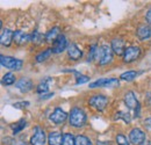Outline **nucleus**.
Segmentation results:
<instances>
[{
    "label": "nucleus",
    "instance_id": "1",
    "mask_svg": "<svg viewBox=\"0 0 151 145\" xmlns=\"http://www.w3.org/2000/svg\"><path fill=\"white\" fill-rule=\"evenodd\" d=\"M95 59H98V64L99 65H107L112 62L113 59V50L111 47L108 45H101L96 50V56Z\"/></svg>",
    "mask_w": 151,
    "mask_h": 145
},
{
    "label": "nucleus",
    "instance_id": "2",
    "mask_svg": "<svg viewBox=\"0 0 151 145\" xmlns=\"http://www.w3.org/2000/svg\"><path fill=\"white\" fill-rule=\"evenodd\" d=\"M69 122L70 126L75 128L83 127L86 123V114L83 109L80 108H73L71 110L70 115H69Z\"/></svg>",
    "mask_w": 151,
    "mask_h": 145
},
{
    "label": "nucleus",
    "instance_id": "3",
    "mask_svg": "<svg viewBox=\"0 0 151 145\" xmlns=\"http://www.w3.org/2000/svg\"><path fill=\"white\" fill-rule=\"evenodd\" d=\"M0 63L4 67L9 69V70H15L19 71L22 67L23 62L21 59H17L14 57H9V56H1L0 57Z\"/></svg>",
    "mask_w": 151,
    "mask_h": 145
},
{
    "label": "nucleus",
    "instance_id": "4",
    "mask_svg": "<svg viewBox=\"0 0 151 145\" xmlns=\"http://www.w3.org/2000/svg\"><path fill=\"white\" fill-rule=\"evenodd\" d=\"M141 55V48L136 47V45H130L126 49L124 54H123V62L124 63H132L135 62Z\"/></svg>",
    "mask_w": 151,
    "mask_h": 145
},
{
    "label": "nucleus",
    "instance_id": "5",
    "mask_svg": "<svg viewBox=\"0 0 151 145\" xmlns=\"http://www.w3.org/2000/svg\"><path fill=\"white\" fill-rule=\"evenodd\" d=\"M45 132L43 129H41L40 127H35V129L33 130V136L30 138V144L32 145H44L45 144Z\"/></svg>",
    "mask_w": 151,
    "mask_h": 145
},
{
    "label": "nucleus",
    "instance_id": "6",
    "mask_svg": "<svg viewBox=\"0 0 151 145\" xmlns=\"http://www.w3.org/2000/svg\"><path fill=\"white\" fill-rule=\"evenodd\" d=\"M90 105L93 107L94 109L101 111L106 108L107 103H108V99L105 96V95H94L90 99Z\"/></svg>",
    "mask_w": 151,
    "mask_h": 145
},
{
    "label": "nucleus",
    "instance_id": "7",
    "mask_svg": "<svg viewBox=\"0 0 151 145\" xmlns=\"http://www.w3.org/2000/svg\"><path fill=\"white\" fill-rule=\"evenodd\" d=\"M129 139H130V142H132V144L141 145L143 144L144 141H145V134L141 129L134 128L132 131H130V134H129Z\"/></svg>",
    "mask_w": 151,
    "mask_h": 145
},
{
    "label": "nucleus",
    "instance_id": "8",
    "mask_svg": "<svg viewBox=\"0 0 151 145\" xmlns=\"http://www.w3.org/2000/svg\"><path fill=\"white\" fill-rule=\"evenodd\" d=\"M68 39H66V37L64 36V35H60V36L57 38L56 41L54 42V44H52V52L54 54H60V52H63L65 49H68Z\"/></svg>",
    "mask_w": 151,
    "mask_h": 145
},
{
    "label": "nucleus",
    "instance_id": "9",
    "mask_svg": "<svg viewBox=\"0 0 151 145\" xmlns=\"http://www.w3.org/2000/svg\"><path fill=\"white\" fill-rule=\"evenodd\" d=\"M111 48L114 54H116L117 56H123L126 51V43L122 38H114L111 43Z\"/></svg>",
    "mask_w": 151,
    "mask_h": 145
},
{
    "label": "nucleus",
    "instance_id": "10",
    "mask_svg": "<svg viewBox=\"0 0 151 145\" xmlns=\"http://www.w3.org/2000/svg\"><path fill=\"white\" fill-rule=\"evenodd\" d=\"M66 118H68V114L62 108H56L54 110V113L50 115V121H52L55 124H60L65 122Z\"/></svg>",
    "mask_w": 151,
    "mask_h": 145
},
{
    "label": "nucleus",
    "instance_id": "11",
    "mask_svg": "<svg viewBox=\"0 0 151 145\" xmlns=\"http://www.w3.org/2000/svg\"><path fill=\"white\" fill-rule=\"evenodd\" d=\"M15 87L22 93H28L29 91L33 90V83L28 78H22L15 84Z\"/></svg>",
    "mask_w": 151,
    "mask_h": 145
},
{
    "label": "nucleus",
    "instance_id": "12",
    "mask_svg": "<svg viewBox=\"0 0 151 145\" xmlns=\"http://www.w3.org/2000/svg\"><path fill=\"white\" fill-rule=\"evenodd\" d=\"M124 103H126V106L129 109H135L139 105L138 101H137V99H136L135 93L132 91L127 92V93L124 94Z\"/></svg>",
    "mask_w": 151,
    "mask_h": 145
},
{
    "label": "nucleus",
    "instance_id": "13",
    "mask_svg": "<svg viewBox=\"0 0 151 145\" xmlns=\"http://www.w3.org/2000/svg\"><path fill=\"white\" fill-rule=\"evenodd\" d=\"M68 56H69V58H70L71 60H78V59L81 58L83 52H81V50L77 47V44L71 43V44L68 47Z\"/></svg>",
    "mask_w": 151,
    "mask_h": 145
},
{
    "label": "nucleus",
    "instance_id": "14",
    "mask_svg": "<svg viewBox=\"0 0 151 145\" xmlns=\"http://www.w3.org/2000/svg\"><path fill=\"white\" fill-rule=\"evenodd\" d=\"M28 41H32V35H28V34H26V33L22 32V30H17V32H14V42H15L18 45H23V44H26Z\"/></svg>",
    "mask_w": 151,
    "mask_h": 145
},
{
    "label": "nucleus",
    "instance_id": "15",
    "mask_svg": "<svg viewBox=\"0 0 151 145\" xmlns=\"http://www.w3.org/2000/svg\"><path fill=\"white\" fill-rule=\"evenodd\" d=\"M12 41H14V32H12L11 29H4L1 33V37H0L1 44L5 47H8L11 45Z\"/></svg>",
    "mask_w": 151,
    "mask_h": 145
},
{
    "label": "nucleus",
    "instance_id": "16",
    "mask_svg": "<svg viewBox=\"0 0 151 145\" xmlns=\"http://www.w3.org/2000/svg\"><path fill=\"white\" fill-rule=\"evenodd\" d=\"M49 145H62L63 144V135L59 131H52L48 136Z\"/></svg>",
    "mask_w": 151,
    "mask_h": 145
},
{
    "label": "nucleus",
    "instance_id": "17",
    "mask_svg": "<svg viewBox=\"0 0 151 145\" xmlns=\"http://www.w3.org/2000/svg\"><path fill=\"white\" fill-rule=\"evenodd\" d=\"M137 37H138L141 41L149 39L151 37V28L149 26H145V24L138 27V29H137Z\"/></svg>",
    "mask_w": 151,
    "mask_h": 145
},
{
    "label": "nucleus",
    "instance_id": "18",
    "mask_svg": "<svg viewBox=\"0 0 151 145\" xmlns=\"http://www.w3.org/2000/svg\"><path fill=\"white\" fill-rule=\"evenodd\" d=\"M60 36V33H59V28L58 27H54L52 29H50L47 34H45V41L49 42V43H54L58 37Z\"/></svg>",
    "mask_w": 151,
    "mask_h": 145
},
{
    "label": "nucleus",
    "instance_id": "19",
    "mask_svg": "<svg viewBox=\"0 0 151 145\" xmlns=\"http://www.w3.org/2000/svg\"><path fill=\"white\" fill-rule=\"evenodd\" d=\"M49 83H51V78H45V79H43L40 84H38V86H37V93L38 94H45L47 92L49 91Z\"/></svg>",
    "mask_w": 151,
    "mask_h": 145
},
{
    "label": "nucleus",
    "instance_id": "20",
    "mask_svg": "<svg viewBox=\"0 0 151 145\" xmlns=\"http://www.w3.org/2000/svg\"><path fill=\"white\" fill-rule=\"evenodd\" d=\"M51 54H52V49H51V48L43 50L41 54H38L37 56H36V62H37V63H42V62H44L45 59H48V58L51 56Z\"/></svg>",
    "mask_w": 151,
    "mask_h": 145
},
{
    "label": "nucleus",
    "instance_id": "21",
    "mask_svg": "<svg viewBox=\"0 0 151 145\" xmlns=\"http://www.w3.org/2000/svg\"><path fill=\"white\" fill-rule=\"evenodd\" d=\"M27 126V122H26V120H20L19 122H17L15 124H13L12 126V130H13V134L14 135H17V134H19L20 131H22L24 128Z\"/></svg>",
    "mask_w": 151,
    "mask_h": 145
},
{
    "label": "nucleus",
    "instance_id": "22",
    "mask_svg": "<svg viewBox=\"0 0 151 145\" xmlns=\"http://www.w3.org/2000/svg\"><path fill=\"white\" fill-rule=\"evenodd\" d=\"M62 145H76V137L70 132L64 134L63 135V144Z\"/></svg>",
    "mask_w": 151,
    "mask_h": 145
},
{
    "label": "nucleus",
    "instance_id": "23",
    "mask_svg": "<svg viewBox=\"0 0 151 145\" xmlns=\"http://www.w3.org/2000/svg\"><path fill=\"white\" fill-rule=\"evenodd\" d=\"M15 83V75L12 72L6 73L4 77H2V84L6 85V86H9V85H13Z\"/></svg>",
    "mask_w": 151,
    "mask_h": 145
},
{
    "label": "nucleus",
    "instance_id": "24",
    "mask_svg": "<svg viewBox=\"0 0 151 145\" xmlns=\"http://www.w3.org/2000/svg\"><path fill=\"white\" fill-rule=\"evenodd\" d=\"M76 145H92V142L88 137L84 135H78L76 136Z\"/></svg>",
    "mask_w": 151,
    "mask_h": 145
},
{
    "label": "nucleus",
    "instance_id": "25",
    "mask_svg": "<svg viewBox=\"0 0 151 145\" xmlns=\"http://www.w3.org/2000/svg\"><path fill=\"white\" fill-rule=\"evenodd\" d=\"M120 118H122L127 124H129L130 121H132L130 114L129 113H126V111H119V113L115 114V120H120Z\"/></svg>",
    "mask_w": 151,
    "mask_h": 145
},
{
    "label": "nucleus",
    "instance_id": "26",
    "mask_svg": "<svg viewBox=\"0 0 151 145\" xmlns=\"http://www.w3.org/2000/svg\"><path fill=\"white\" fill-rule=\"evenodd\" d=\"M137 74L138 73L135 72V71H127V72H123L121 75H120V78L122 79V80H126V81H132L134 80L136 77H137Z\"/></svg>",
    "mask_w": 151,
    "mask_h": 145
},
{
    "label": "nucleus",
    "instance_id": "27",
    "mask_svg": "<svg viewBox=\"0 0 151 145\" xmlns=\"http://www.w3.org/2000/svg\"><path fill=\"white\" fill-rule=\"evenodd\" d=\"M107 83H108V79L106 78H101L96 81H93L90 84V87L91 88H96V87H106L107 86Z\"/></svg>",
    "mask_w": 151,
    "mask_h": 145
},
{
    "label": "nucleus",
    "instance_id": "28",
    "mask_svg": "<svg viewBox=\"0 0 151 145\" xmlns=\"http://www.w3.org/2000/svg\"><path fill=\"white\" fill-rule=\"evenodd\" d=\"M43 38H45V37H43V35L41 33H38L37 30H35L32 34V42L35 43V44H41L43 42Z\"/></svg>",
    "mask_w": 151,
    "mask_h": 145
},
{
    "label": "nucleus",
    "instance_id": "29",
    "mask_svg": "<svg viewBox=\"0 0 151 145\" xmlns=\"http://www.w3.org/2000/svg\"><path fill=\"white\" fill-rule=\"evenodd\" d=\"M98 45L96 44H92L91 45V49H90V54H88V58L87 60L88 62H92L93 59H95V56H96V50H98Z\"/></svg>",
    "mask_w": 151,
    "mask_h": 145
},
{
    "label": "nucleus",
    "instance_id": "30",
    "mask_svg": "<svg viewBox=\"0 0 151 145\" xmlns=\"http://www.w3.org/2000/svg\"><path fill=\"white\" fill-rule=\"evenodd\" d=\"M116 143H117V145H129L127 137L124 135H121V134L116 136Z\"/></svg>",
    "mask_w": 151,
    "mask_h": 145
},
{
    "label": "nucleus",
    "instance_id": "31",
    "mask_svg": "<svg viewBox=\"0 0 151 145\" xmlns=\"http://www.w3.org/2000/svg\"><path fill=\"white\" fill-rule=\"evenodd\" d=\"M88 80H90V77L80 74L79 77H77V81H76V84H77V85H81V84H85V83H87Z\"/></svg>",
    "mask_w": 151,
    "mask_h": 145
},
{
    "label": "nucleus",
    "instance_id": "32",
    "mask_svg": "<svg viewBox=\"0 0 151 145\" xmlns=\"http://www.w3.org/2000/svg\"><path fill=\"white\" fill-rule=\"evenodd\" d=\"M117 85H119V79H116V78H109L106 87H115Z\"/></svg>",
    "mask_w": 151,
    "mask_h": 145
},
{
    "label": "nucleus",
    "instance_id": "33",
    "mask_svg": "<svg viewBox=\"0 0 151 145\" xmlns=\"http://www.w3.org/2000/svg\"><path fill=\"white\" fill-rule=\"evenodd\" d=\"M143 126L145 127V129H147L148 131H150V132H151V117L147 118V120H144V122H143Z\"/></svg>",
    "mask_w": 151,
    "mask_h": 145
},
{
    "label": "nucleus",
    "instance_id": "34",
    "mask_svg": "<svg viewBox=\"0 0 151 145\" xmlns=\"http://www.w3.org/2000/svg\"><path fill=\"white\" fill-rule=\"evenodd\" d=\"M29 106V102L26 101V102H18V103H14V107L15 108H23V107H27Z\"/></svg>",
    "mask_w": 151,
    "mask_h": 145
},
{
    "label": "nucleus",
    "instance_id": "35",
    "mask_svg": "<svg viewBox=\"0 0 151 145\" xmlns=\"http://www.w3.org/2000/svg\"><path fill=\"white\" fill-rule=\"evenodd\" d=\"M145 20H147V22H148L149 24H151V8L148 11V13L145 14Z\"/></svg>",
    "mask_w": 151,
    "mask_h": 145
},
{
    "label": "nucleus",
    "instance_id": "36",
    "mask_svg": "<svg viewBox=\"0 0 151 145\" xmlns=\"http://www.w3.org/2000/svg\"><path fill=\"white\" fill-rule=\"evenodd\" d=\"M141 145H150V144H149V143H147V144H144V143H143V144H141Z\"/></svg>",
    "mask_w": 151,
    "mask_h": 145
}]
</instances>
